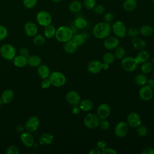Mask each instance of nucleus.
Returning a JSON list of instances; mask_svg holds the SVG:
<instances>
[{"label":"nucleus","instance_id":"39448f33","mask_svg":"<svg viewBox=\"0 0 154 154\" xmlns=\"http://www.w3.org/2000/svg\"><path fill=\"white\" fill-rule=\"evenodd\" d=\"M0 54L5 60H13L16 54V48L11 44H4L0 48Z\"/></svg>","mask_w":154,"mask_h":154},{"label":"nucleus","instance_id":"09e8293b","mask_svg":"<svg viewBox=\"0 0 154 154\" xmlns=\"http://www.w3.org/2000/svg\"><path fill=\"white\" fill-rule=\"evenodd\" d=\"M117 152L113 148L104 147L101 149V154H117Z\"/></svg>","mask_w":154,"mask_h":154},{"label":"nucleus","instance_id":"49530a36","mask_svg":"<svg viewBox=\"0 0 154 154\" xmlns=\"http://www.w3.org/2000/svg\"><path fill=\"white\" fill-rule=\"evenodd\" d=\"M19 149L15 146H10L6 150L7 154H19Z\"/></svg>","mask_w":154,"mask_h":154},{"label":"nucleus","instance_id":"0eeeda50","mask_svg":"<svg viewBox=\"0 0 154 154\" xmlns=\"http://www.w3.org/2000/svg\"><path fill=\"white\" fill-rule=\"evenodd\" d=\"M100 119L99 117L93 113L87 114L84 119V124L88 129H95L99 126Z\"/></svg>","mask_w":154,"mask_h":154},{"label":"nucleus","instance_id":"a211bd4d","mask_svg":"<svg viewBox=\"0 0 154 154\" xmlns=\"http://www.w3.org/2000/svg\"><path fill=\"white\" fill-rule=\"evenodd\" d=\"M87 69L91 73H98L102 70V63L98 60H92L88 63Z\"/></svg>","mask_w":154,"mask_h":154},{"label":"nucleus","instance_id":"ddd939ff","mask_svg":"<svg viewBox=\"0 0 154 154\" xmlns=\"http://www.w3.org/2000/svg\"><path fill=\"white\" fill-rule=\"evenodd\" d=\"M66 99L70 105L76 106L79 105L81 102V96L76 91L71 90L67 93L66 95Z\"/></svg>","mask_w":154,"mask_h":154},{"label":"nucleus","instance_id":"e2e57ef3","mask_svg":"<svg viewBox=\"0 0 154 154\" xmlns=\"http://www.w3.org/2000/svg\"><path fill=\"white\" fill-rule=\"evenodd\" d=\"M152 63L153 64V65H154V57L152 58Z\"/></svg>","mask_w":154,"mask_h":154},{"label":"nucleus","instance_id":"5701e85b","mask_svg":"<svg viewBox=\"0 0 154 154\" xmlns=\"http://www.w3.org/2000/svg\"><path fill=\"white\" fill-rule=\"evenodd\" d=\"M42 63L41 58L36 55H29L27 58V64L32 67H37Z\"/></svg>","mask_w":154,"mask_h":154},{"label":"nucleus","instance_id":"72a5a7b5","mask_svg":"<svg viewBox=\"0 0 154 154\" xmlns=\"http://www.w3.org/2000/svg\"><path fill=\"white\" fill-rule=\"evenodd\" d=\"M71 40L77 46H79L84 44L85 42V37L82 34H76L75 35H73Z\"/></svg>","mask_w":154,"mask_h":154},{"label":"nucleus","instance_id":"8fccbe9b","mask_svg":"<svg viewBox=\"0 0 154 154\" xmlns=\"http://www.w3.org/2000/svg\"><path fill=\"white\" fill-rule=\"evenodd\" d=\"M51 85V84L48 78L43 79V80L41 82V87L44 89L49 88Z\"/></svg>","mask_w":154,"mask_h":154},{"label":"nucleus","instance_id":"393cba45","mask_svg":"<svg viewBox=\"0 0 154 154\" xmlns=\"http://www.w3.org/2000/svg\"><path fill=\"white\" fill-rule=\"evenodd\" d=\"M138 3L137 0H125L123 3V8L128 12L134 11L137 7Z\"/></svg>","mask_w":154,"mask_h":154},{"label":"nucleus","instance_id":"5fc2aeb1","mask_svg":"<svg viewBox=\"0 0 154 154\" xmlns=\"http://www.w3.org/2000/svg\"><path fill=\"white\" fill-rule=\"evenodd\" d=\"M89 154H101V150L97 147L91 149L89 152Z\"/></svg>","mask_w":154,"mask_h":154},{"label":"nucleus","instance_id":"e433bc0d","mask_svg":"<svg viewBox=\"0 0 154 154\" xmlns=\"http://www.w3.org/2000/svg\"><path fill=\"white\" fill-rule=\"evenodd\" d=\"M115 60L114 54L112 52H106L102 57V60L104 63L108 64H111Z\"/></svg>","mask_w":154,"mask_h":154},{"label":"nucleus","instance_id":"cd10ccee","mask_svg":"<svg viewBox=\"0 0 154 154\" xmlns=\"http://www.w3.org/2000/svg\"><path fill=\"white\" fill-rule=\"evenodd\" d=\"M79 106L81 109V110L84 111H90L93 107V103L91 100L89 99H84L82 100H81Z\"/></svg>","mask_w":154,"mask_h":154},{"label":"nucleus","instance_id":"f8f14e48","mask_svg":"<svg viewBox=\"0 0 154 154\" xmlns=\"http://www.w3.org/2000/svg\"><path fill=\"white\" fill-rule=\"evenodd\" d=\"M110 112L111 109L108 104L106 103H102L98 106L97 108L96 115L100 119H106L109 117Z\"/></svg>","mask_w":154,"mask_h":154},{"label":"nucleus","instance_id":"79ce46f5","mask_svg":"<svg viewBox=\"0 0 154 154\" xmlns=\"http://www.w3.org/2000/svg\"><path fill=\"white\" fill-rule=\"evenodd\" d=\"M37 1L38 0H23V4L25 8L28 9H31L35 6Z\"/></svg>","mask_w":154,"mask_h":154},{"label":"nucleus","instance_id":"680f3d73","mask_svg":"<svg viewBox=\"0 0 154 154\" xmlns=\"http://www.w3.org/2000/svg\"><path fill=\"white\" fill-rule=\"evenodd\" d=\"M2 103H3V102H2V99L0 98V107H1V106L2 105Z\"/></svg>","mask_w":154,"mask_h":154},{"label":"nucleus","instance_id":"412c9836","mask_svg":"<svg viewBox=\"0 0 154 154\" xmlns=\"http://www.w3.org/2000/svg\"><path fill=\"white\" fill-rule=\"evenodd\" d=\"M54 140V137L49 133H43L40 135L38 138V141L42 145H49Z\"/></svg>","mask_w":154,"mask_h":154},{"label":"nucleus","instance_id":"603ef678","mask_svg":"<svg viewBox=\"0 0 154 154\" xmlns=\"http://www.w3.org/2000/svg\"><path fill=\"white\" fill-rule=\"evenodd\" d=\"M142 154H154V148L152 147H147L141 151Z\"/></svg>","mask_w":154,"mask_h":154},{"label":"nucleus","instance_id":"c03bdc74","mask_svg":"<svg viewBox=\"0 0 154 154\" xmlns=\"http://www.w3.org/2000/svg\"><path fill=\"white\" fill-rule=\"evenodd\" d=\"M8 35V30L7 28L3 25H0V41L3 40Z\"/></svg>","mask_w":154,"mask_h":154},{"label":"nucleus","instance_id":"c9c22d12","mask_svg":"<svg viewBox=\"0 0 154 154\" xmlns=\"http://www.w3.org/2000/svg\"><path fill=\"white\" fill-rule=\"evenodd\" d=\"M125 55H126V51L123 47L117 46L116 48V50L114 51L115 58L119 60H122L125 57Z\"/></svg>","mask_w":154,"mask_h":154},{"label":"nucleus","instance_id":"4c0bfd02","mask_svg":"<svg viewBox=\"0 0 154 154\" xmlns=\"http://www.w3.org/2000/svg\"><path fill=\"white\" fill-rule=\"evenodd\" d=\"M32 41L35 45L42 46L45 43L46 40H45V37H43L42 35L37 34L35 35L34 36Z\"/></svg>","mask_w":154,"mask_h":154},{"label":"nucleus","instance_id":"6e6d98bb","mask_svg":"<svg viewBox=\"0 0 154 154\" xmlns=\"http://www.w3.org/2000/svg\"><path fill=\"white\" fill-rule=\"evenodd\" d=\"M81 111V109L79 106V105L73 106L72 109V112L73 114H78Z\"/></svg>","mask_w":154,"mask_h":154},{"label":"nucleus","instance_id":"de8ad7c7","mask_svg":"<svg viewBox=\"0 0 154 154\" xmlns=\"http://www.w3.org/2000/svg\"><path fill=\"white\" fill-rule=\"evenodd\" d=\"M93 11L94 13L97 14H102L105 12V7L102 5H95V7L93 8Z\"/></svg>","mask_w":154,"mask_h":154},{"label":"nucleus","instance_id":"7ed1b4c3","mask_svg":"<svg viewBox=\"0 0 154 154\" xmlns=\"http://www.w3.org/2000/svg\"><path fill=\"white\" fill-rule=\"evenodd\" d=\"M52 85L55 87H61L63 86L66 82V76L61 72L55 71L51 73L48 77Z\"/></svg>","mask_w":154,"mask_h":154},{"label":"nucleus","instance_id":"864d4df0","mask_svg":"<svg viewBox=\"0 0 154 154\" xmlns=\"http://www.w3.org/2000/svg\"><path fill=\"white\" fill-rule=\"evenodd\" d=\"M106 143L104 140H99L97 142V144H96V147L99 148V149H102L103 148L105 147H106Z\"/></svg>","mask_w":154,"mask_h":154},{"label":"nucleus","instance_id":"69168bd1","mask_svg":"<svg viewBox=\"0 0 154 154\" xmlns=\"http://www.w3.org/2000/svg\"><path fill=\"white\" fill-rule=\"evenodd\" d=\"M150 1H153V2H154V0H150Z\"/></svg>","mask_w":154,"mask_h":154},{"label":"nucleus","instance_id":"bb28decb","mask_svg":"<svg viewBox=\"0 0 154 154\" xmlns=\"http://www.w3.org/2000/svg\"><path fill=\"white\" fill-rule=\"evenodd\" d=\"M153 32V29L150 25H143L139 29V33L144 37L150 36Z\"/></svg>","mask_w":154,"mask_h":154},{"label":"nucleus","instance_id":"2f4dec72","mask_svg":"<svg viewBox=\"0 0 154 154\" xmlns=\"http://www.w3.org/2000/svg\"><path fill=\"white\" fill-rule=\"evenodd\" d=\"M134 82L135 83L139 85V86H143L147 84V78L144 73H139L136 75L134 76Z\"/></svg>","mask_w":154,"mask_h":154},{"label":"nucleus","instance_id":"b1692460","mask_svg":"<svg viewBox=\"0 0 154 154\" xmlns=\"http://www.w3.org/2000/svg\"><path fill=\"white\" fill-rule=\"evenodd\" d=\"M135 58L137 60L138 64H143L148 61L150 58V54L148 51L142 49L138 53Z\"/></svg>","mask_w":154,"mask_h":154},{"label":"nucleus","instance_id":"3c124183","mask_svg":"<svg viewBox=\"0 0 154 154\" xmlns=\"http://www.w3.org/2000/svg\"><path fill=\"white\" fill-rule=\"evenodd\" d=\"M20 52V55H22L26 58H28L29 56V50L25 48V47H22L19 50Z\"/></svg>","mask_w":154,"mask_h":154},{"label":"nucleus","instance_id":"20e7f679","mask_svg":"<svg viewBox=\"0 0 154 154\" xmlns=\"http://www.w3.org/2000/svg\"><path fill=\"white\" fill-rule=\"evenodd\" d=\"M138 63L135 57H125L122 59L121 66L123 69L128 72H132L137 69Z\"/></svg>","mask_w":154,"mask_h":154},{"label":"nucleus","instance_id":"f3484780","mask_svg":"<svg viewBox=\"0 0 154 154\" xmlns=\"http://www.w3.org/2000/svg\"><path fill=\"white\" fill-rule=\"evenodd\" d=\"M24 31L28 37H34L37 34L38 28L36 24L32 22L29 21L24 25Z\"/></svg>","mask_w":154,"mask_h":154},{"label":"nucleus","instance_id":"ea45409f","mask_svg":"<svg viewBox=\"0 0 154 154\" xmlns=\"http://www.w3.org/2000/svg\"><path fill=\"white\" fill-rule=\"evenodd\" d=\"M96 4V0H83V5L88 10H93Z\"/></svg>","mask_w":154,"mask_h":154},{"label":"nucleus","instance_id":"bf43d9fd","mask_svg":"<svg viewBox=\"0 0 154 154\" xmlns=\"http://www.w3.org/2000/svg\"><path fill=\"white\" fill-rule=\"evenodd\" d=\"M109 64H108L106 63H102V69L107 70L109 68Z\"/></svg>","mask_w":154,"mask_h":154},{"label":"nucleus","instance_id":"4be33fe9","mask_svg":"<svg viewBox=\"0 0 154 154\" xmlns=\"http://www.w3.org/2000/svg\"><path fill=\"white\" fill-rule=\"evenodd\" d=\"M37 73L38 76L42 78H48L51 74L50 69L47 65L45 64H40L37 69Z\"/></svg>","mask_w":154,"mask_h":154},{"label":"nucleus","instance_id":"9b49d317","mask_svg":"<svg viewBox=\"0 0 154 154\" xmlns=\"http://www.w3.org/2000/svg\"><path fill=\"white\" fill-rule=\"evenodd\" d=\"M152 89L153 88L150 87L147 84L141 86V87L139 90L140 97L144 101L150 100L152 98L153 94Z\"/></svg>","mask_w":154,"mask_h":154},{"label":"nucleus","instance_id":"4d7b16f0","mask_svg":"<svg viewBox=\"0 0 154 154\" xmlns=\"http://www.w3.org/2000/svg\"><path fill=\"white\" fill-rule=\"evenodd\" d=\"M146 84L148 85L152 88H154V79L153 78H150V79L147 80V82Z\"/></svg>","mask_w":154,"mask_h":154},{"label":"nucleus","instance_id":"a18cd8bd","mask_svg":"<svg viewBox=\"0 0 154 154\" xmlns=\"http://www.w3.org/2000/svg\"><path fill=\"white\" fill-rule=\"evenodd\" d=\"M114 14L111 11H109V12H107L106 13L104 16H103V20H104V22H107V23H110L111 22H112L114 20Z\"/></svg>","mask_w":154,"mask_h":154},{"label":"nucleus","instance_id":"4468645a","mask_svg":"<svg viewBox=\"0 0 154 154\" xmlns=\"http://www.w3.org/2000/svg\"><path fill=\"white\" fill-rule=\"evenodd\" d=\"M127 123L128 126L132 128H137L141 124V119L140 115L135 112L129 113L127 116Z\"/></svg>","mask_w":154,"mask_h":154},{"label":"nucleus","instance_id":"473e14b6","mask_svg":"<svg viewBox=\"0 0 154 154\" xmlns=\"http://www.w3.org/2000/svg\"><path fill=\"white\" fill-rule=\"evenodd\" d=\"M87 25V22L83 17H78L74 20V26L79 29L85 28Z\"/></svg>","mask_w":154,"mask_h":154},{"label":"nucleus","instance_id":"13d9d810","mask_svg":"<svg viewBox=\"0 0 154 154\" xmlns=\"http://www.w3.org/2000/svg\"><path fill=\"white\" fill-rule=\"evenodd\" d=\"M23 129H25V128H24V126H23L22 125H19L17 126V131H19V132L23 131Z\"/></svg>","mask_w":154,"mask_h":154},{"label":"nucleus","instance_id":"0e129e2a","mask_svg":"<svg viewBox=\"0 0 154 154\" xmlns=\"http://www.w3.org/2000/svg\"><path fill=\"white\" fill-rule=\"evenodd\" d=\"M152 72H153V75H154V67L153 68V70H152Z\"/></svg>","mask_w":154,"mask_h":154},{"label":"nucleus","instance_id":"6ab92c4d","mask_svg":"<svg viewBox=\"0 0 154 154\" xmlns=\"http://www.w3.org/2000/svg\"><path fill=\"white\" fill-rule=\"evenodd\" d=\"M14 97V93L13 90L10 89H6L3 91L1 99H2L3 103H10Z\"/></svg>","mask_w":154,"mask_h":154},{"label":"nucleus","instance_id":"c85d7f7f","mask_svg":"<svg viewBox=\"0 0 154 154\" xmlns=\"http://www.w3.org/2000/svg\"><path fill=\"white\" fill-rule=\"evenodd\" d=\"M77 46L73 42L72 40H70L64 43V51L69 54H72L76 52L77 49Z\"/></svg>","mask_w":154,"mask_h":154},{"label":"nucleus","instance_id":"f257e3e1","mask_svg":"<svg viewBox=\"0 0 154 154\" xmlns=\"http://www.w3.org/2000/svg\"><path fill=\"white\" fill-rule=\"evenodd\" d=\"M111 31V26L109 23L105 22H98L93 28V35L99 39L105 38L109 36Z\"/></svg>","mask_w":154,"mask_h":154},{"label":"nucleus","instance_id":"6e6552de","mask_svg":"<svg viewBox=\"0 0 154 154\" xmlns=\"http://www.w3.org/2000/svg\"><path fill=\"white\" fill-rule=\"evenodd\" d=\"M36 20L40 25L45 27L51 24L52 16L49 12L42 10L37 14Z\"/></svg>","mask_w":154,"mask_h":154},{"label":"nucleus","instance_id":"a19ab883","mask_svg":"<svg viewBox=\"0 0 154 154\" xmlns=\"http://www.w3.org/2000/svg\"><path fill=\"white\" fill-rule=\"evenodd\" d=\"M138 34L139 29H138V28L135 26H131L127 29V34L132 38L137 37Z\"/></svg>","mask_w":154,"mask_h":154},{"label":"nucleus","instance_id":"423d86ee","mask_svg":"<svg viewBox=\"0 0 154 154\" xmlns=\"http://www.w3.org/2000/svg\"><path fill=\"white\" fill-rule=\"evenodd\" d=\"M111 29L117 37L123 38L127 34V28L125 25L120 20L116 21L111 26Z\"/></svg>","mask_w":154,"mask_h":154},{"label":"nucleus","instance_id":"58836bf2","mask_svg":"<svg viewBox=\"0 0 154 154\" xmlns=\"http://www.w3.org/2000/svg\"><path fill=\"white\" fill-rule=\"evenodd\" d=\"M136 128H137V133L138 136L141 137H144L147 135L148 133V130H147V128L144 125H143L141 124L140 126H138Z\"/></svg>","mask_w":154,"mask_h":154},{"label":"nucleus","instance_id":"37998d69","mask_svg":"<svg viewBox=\"0 0 154 154\" xmlns=\"http://www.w3.org/2000/svg\"><path fill=\"white\" fill-rule=\"evenodd\" d=\"M99 126L102 130L106 131L109 128L110 123L108 120H106V119H100Z\"/></svg>","mask_w":154,"mask_h":154},{"label":"nucleus","instance_id":"f03ea898","mask_svg":"<svg viewBox=\"0 0 154 154\" xmlns=\"http://www.w3.org/2000/svg\"><path fill=\"white\" fill-rule=\"evenodd\" d=\"M73 35V32L71 28L67 26H61L57 29L55 37L58 42L65 43L71 40Z\"/></svg>","mask_w":154,"mask_h":154},{"label":"nucleus","instance_id":"f704fd0d","mask_svg":"<svg viewBox=\"0 0 154 154\" xmlns=\"http://www.w3.org/2000/svg\"><path fill=\"white\" fill-rule=\"evenodd\" d=\"M153 68V64L151 62L147 61V62L142 64L140 70H141L142 73L149 74L152 71Z\"/></svg>","mask_w":154,"mask_h":154},{"label":"nucleus","instance_id":"dca6fc26","mask_svg":"<svg viewBox=\"0 0 154 154\" xmlns=\"http://www.w3.org/2000/svg\"><path fill=\"white\" fill-rule=\"evenodd\" d=\"M20 139L23 145L27 147H32L35 143L33 135L31 134L30 132L28 131L22 132L20 135Z\"/></svg>","mask_w":154,"mask_h":154},{"label":"nucleus","instance_id":"1a4fd4ad","mask_svg":"<svg viewBox=\"0 0 154 154\" xmlns=\"http://www.w3.org/2000/svg\"><path fill=\"white\" fill-rule=\"evenodd\" d=\"M40 126V120L35 116L30 117L26 122L24 128L26 131L32 132L35 131Z\"/></svg>","mask_w":154,"mask_h":154},{"label":"nucleus","instance_id":"7c9ffc66","mask_svg":"<svg viewBox=\"0 0 154 154\" xmlns=\"http://www.w3.org/2000/svg\"><path fill=\"white\" fill-rule=\"evenodd\" d=\"M56 28L51 24L45 26L44 29V35L47 38H52L55 35Z\"/></svg>","mask_w":154,"mask_h":154},{"label":"nucleus","instance_id":"aec40b11","mask_svg":"<svg viewBox=\"0 0 154 154\" xmlns=\"http://www.w3.org/2000/svg\"><path fill=\"white\" fill-rule=\"evenodd\" d=\"M132 45L135 49L142 50L146 47L147 43L144 40L135 37L132 39Z\"/></svg>","mask_w":154,"mask_h":154},{"label":"nucleus","instance_id":"a878e982","mask_svg":"<svg viewBox=\"0 0 154 154\" xmlns=\"http://www.w3.org/2000/svg\"><path fill=\"white\" fill-rule=\"evenodd\" d=\"M13 64L17 67H23L27 64V58L22 55H16L13 59Z\"/></svg>","mask_w":154,"mask_h":154},{"label":"nucleus","instance_id":"9d476101","mask_svg":"<svg viewBox=\"0 0 154 154\" xmlns=\"http://www.w3.org/2000/svg\"><path fill=\"white\" fill-rule=\"evenodd\" d=\"M129 131V126L127 123L125 122H119L115 126L114 128V135L119 138L125 137Z\"/></svg>","mask_w":154,"mask_h":154},{"label":"nucleus","instance_id":"2eb2a0df","mask_svg":"<svg viewBox=\"0 0 154 154\" xmlns=\"http://www.w3.org/2000/svg\"><path fill=\"white\" fill-rule=\"evenodd\" d=\"M119 44V40L116 36H108L103 42V46L106 49L112 50L116 49Z\"/></svg>","mask_w":154,"mask_h":154},{"label":"nucleus","instance_id":"052dcab7","mask_svg":"<svg viewBox=\"0 0 154 154\" xmlns=\"http://www.w3.org/2000/svg\"><path fill=\"white\" fill-rule=\"evenodd\" d=\"M54 2H55V3H57V2H60L61 0H52Z\"/></svg>","mask_w":154,"mask_h":154},{"label":"nucleus","instance_id":"c756f323","mask_svg":"<svg viewBox=\"0 0 154 154\" xmlns=\"http://www.w3.org/2000/svg\"><path fill=\"white\" fill-rule=\"evenodd\" d=\"M82 8V3L77 0L72 1L69 4V9L72 13L79 12Z\"/></svg>","mask_w":154,"mask_h":154}]
</instances>
